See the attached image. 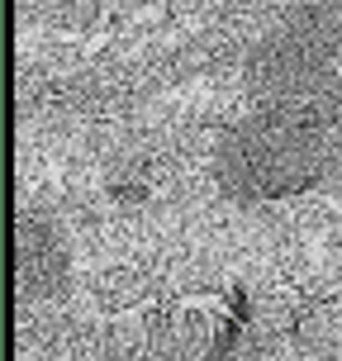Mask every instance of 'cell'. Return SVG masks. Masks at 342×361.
Returning <instances> with one entry per match:
<instances>
[{
	"label": "cell",
	"mask_w": 342,
	"mask_h": 361,
	"mask_svg": "<svg viewBox=\"0 0 342 361\" xmlns=\"http://www.w3.org/2000/svg\"><path fill=\"white\" fill-rule=\"evenodd\" d=\"M67 238L57 233V224L38 209H19V295L24 305L34 300H53L67 286Z\"/></svg>",
	"instance_id": "cell-3"
},
{
	"label": "cell",
	"mask_w": 342,
	"mask_h": 361,
	"mask_svg": "<svg viewBox=\"0 0 342 361\" xmlns=\"http://www.w3.org/2000/svg\"><path fill=\"white\" fill-rule=\"evenodd\" d=\"M257 105L342 119V5H305L271 24L243 62Z\"/></svg>",
	"instance_id": "cell-2"
},
{
	"label": "cell",
	"mask_w": 342,
	"mask_h": 361,
	"mask_svg": "<svg viewBox=\"0 0 342 361\" xmlns=\"http://www.w3.org/2000/svg\"><path fill=\"white\" fill-rule=\"evenodd\" d=\"M342 157V138L333 119L300 114L281 105H257L228 124L214 143V176L243 204L286 200L314 190Z\"/></svg>",
	"instance_id": "cell-1"
}]
</instances>
